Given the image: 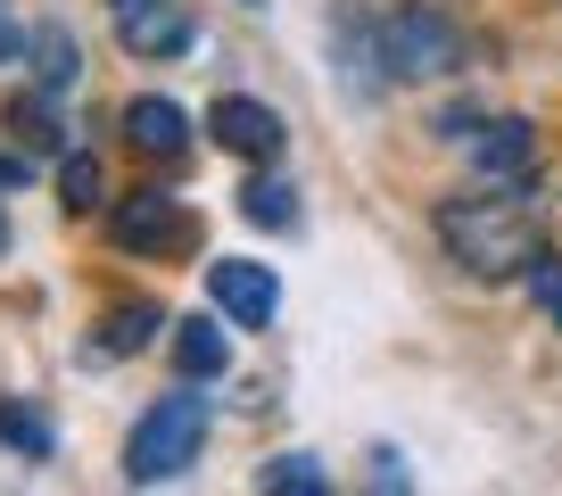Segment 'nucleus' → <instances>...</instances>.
<instances>
[{
    "label": "nucleus",
    "mask_w": 562,
    "mask_h": 496,
    "mask_svg": "<svg viewBox=\"0 0 562 496\" xmlns=\"http://www.w3.org/2000/svg\"><path fill=\"white\" fill-rule=\"evenodd\" d=\"M430 224H439V248L472 273V282H529V266L546 257L538 215H529L521 191H505V182L439 199V215H430Z\"/></svg>",
    "instance_id": "1"
},
{
    "label": "nucleus",
    "mask_w": 562,
    "mask_h": 496,
    "mask_svg": "<svg viewBox=\"0 0 562 496\" xmlns=\"http://www.w3.org/2000/svg\"><path fill=\"white\" fill-rule=\"evenodd\" d=\"M215 430V406L182 381V390H166L158 406L133 422V439H124V480L133 488H158V480H182L199 463V447H207Z\"/></svg>",
    "instance_id": "2"
},
{
    "label": "nucleus",
    "mask_w": 562,
    "mask_h": 496,
    "mask_svg": "<svg viewBox=\"0 0 562 496\" xmlns=\"http://www.w3.org/2000/svg\"><path fill=\"white\" fill-rule=\"evenodd\" d=\"M381 58H389V83H447V75H463L472 42H463V25L447 18L439 0H389Z\"/></svg>",
    "instance_id": "3"
},
{
    "label": "nucleus",
    "mask_w": 562,
    "mask_h": 496,
    "mask_svg": "<svg viewBox=\"0 0 562 496\" xmlns=\"http://www.w3.org/2000/svg\"><path fill=\"white\" fill-rule=\"evenodd\" d=\"M323 42H331V67H339V83H348L356 100H381V91H397V83H389V58H381V9H356V0H339L331 25H323Z\"/></svg>",
    "instance_id": "4"
},
{
    "label": "nucleus",
    "mask_w": 562,
    "mask_h": 496,
    "mask_svg": "<svg viewBox=\"0 0 562 496\" xmlns=\"http://www.w3.org/2000/svg\"><path fill=\"white\" fill-rule=\"evenodd\" d=\"M108 232H116V248H133V257H166V248H191V207H182L175 191H133V199H116Z\"/></svg>",
    "instance_id": "5"
},
{
    "label": "nucleus",
    "mask_w": 562,
    "mask_h": 496,
    "mask_svg": "<svg viewBox=\"0 0 562 496\" xmlns=\"http://www.w3.org/2000/svg\"><path fill=\"white\" fill-rule=\"evenodd\" d=\"M207 298H215V315H224L232 331H265V323L281 315V282H273V266H257V257L207 266Z\"/></svg>",
    "instance_id": "6"
},
{
    "label": "nucleus",
    "mask_w": 562,
    "mask_h": 496,
    "mask_svg": "<svg viewBox=\"0 0 562 496\" xmlns=\"http://www.w3.org/2000/svg\"><path fill=\"white\" fill-rule=\"evenodd\" d=\"M207 133L232 149V158H248V166H273L281 149H290V124H281L265 100H248V91H224V100L207 108Z\"/></svg>",
    "instance_id": "7"
},
{
    "label": "nucleus",
    "mask_w": 562,
    "mask_h": 496,
    "mask_svg": "<svg viewBox=\"0 0 562 496\" xmlns=\"http://www.w3.org/2000/svg\"><path fill=\"white\" fill-rule=\"evenodd\" d=\"M463 149H472L480 182L529 191V166H538V124H529V116H480V133H472Z\"/></svg>",
    "instance_id": "8"
},
{
    "label": "nucleus",
    "mask_w": 562,
    "mask_h": 496,
    "mask_svg": "<svg viewBox=\"0 0 562 496\" xmlns=\"http://www.w3.org/2000/svg\"><path fill=\"white\" fill-rule=\"evenodd\" d=\"M191 34L199 25L182 18L175 0H133V9H116V42L133 58H175V50H191Z\"/></svg>",
    "instance_id": "9"
},
{
    "label": "nucleus",
    "mask_w": 562,
    "mask_h": 496,
    "mask_svg": "<svg viewBox=\"0 0 562 496\" xmlns=\"http://www.w3.org/2000/svg\"><path fill=\"white\" fill-rule=\"evenodd\" d=\"M124 142H133L140 158H182V149H191V116H182L166 91H140V100H124Z\"/></svg>",
    "instance_id": "10"
},
{
    "label": "nucleus",
    "mask_w": 562,
    "mask_h": 496,
    "mask_svg": "<svg viewBox=\"0 0 562 496\" xmlns=\"http://www.w3.org/2000/svg\"><path fill=\"white\" fill-rule=\"evenodd\" d=\"M158 331H175V315H166L158 298H124V306H108L100 339H91L83 356H133V348H149Z\"/></svg>",
    "instance_id": "11"
},
{
    "label": "nucleus",
    "mask_w": 562,
    "mask_h": 496,
    "mask_svg": "<svg viewBox=\"0 0 562 496\" xmlns=\"http://www.w3.org/2000/svg\"><path fill=\"white\" fill-rule=\"evenodd\" d=\"M175 372H182V381H224V372H232V339H224L215 315L175 323Z\"/></svg>",
    "instance_id": "12"
},
{
    "label": "nucleus",
    "mask_w": 562,
    "mask_h": 496,
    "mask_svg": "<svg viewBox=\"0 0 562 496\" xmlns=\"http://www.w3.org/2000/svg\"><path fill=\"white\" fill-rule=\"evenodd\" d=\"M240 215L257 232H290V224H299V182L273 174V166H257V174L240 182Z\"/></svg>",
    "instance_id": "13"
},
{
    "label": "nucleus",
    "mask_w": 562,
    "mask_h": 496,
    "mask_svg": "<svg viewBox=\"0 0 562 496\" xmlns=\"http://www.w3.org/2000/svg\"><path fill=\"white\" fill-rule=\"evenodd\" d=\"M25 67H34V91H75V75H83V50H75L67 25H34V50H25Z\"/></svg>",
    "instance_id": "14"
},
{
    "label": "nucleus",
    "mask_w": 562,
    "mask_h": 496,
    "mask_svg": "<svg viewBox=\"0 0 562 496\" xmlns=\"http://www.w3.org/2000/svg\"><path fill=\"white\" fill-rule=\"evenodd\" d=\"M0 447H9V455H25V463H50V455H58L50 422H42L34 406H9V397H0Z\"/></svg>",
    "instance_id": "15"
},
{
    "label": "nucleus",
    "mask_w": 562,
    "mask_h": 496,
    "mask_svg": "<svg viewBox=\"0 0 562 496\" xmlns=\"http://www.w3.org/2000/svg\"><path fill=\"white\" fill-rule=\"evenodd\" d=\"M58 191H67V207H75V215L108 207V174H100V158H91V149H67V166H58Z\"/></svg>",
    "instance_id": "16"
},
{
    "label": "nucleus",
    "mask_w": 562,
    "mask_h": 496,
    "mask_svg": "<svg viewBox=\"0 0 562 496\" xmlns=\"http://www.w3.org/2000/svg\"><path fill=\"white\" fill-rule=\"evenodd\" d=\"M9 133H18L25 149H58V116H50V91H25V100H9Z\"/></svg>",
    "instance_id": "17"
},
{
    "label": "nucleus",
    "mask_w": 562,
    "mask_h": 496,
    "mask_svg": "<svg viewBox=\"0 0 562 496\" xmlns=\"http://www.w3.org/2000/svg\"><path fill=\"white\" fill-rule=\"evenodd\" d=\"M257 488H290V496H323V488H331V480H323V463H315V455H273V463H265V472H257Z\"/></svg>",
    "instance_id": "18"
},
{
    "label": "nucleus",
    "mask_w": 562,
    "mask_h": 496,
    "mask_svg": "<svg viewBox=\"0 0 562 496\" xmlns=\"http://www.w3.org/2000/svg\"><path fill=\"white\" fill-rule=\"evenodd\" d=\"M529 298H538V315L562 331V257H538V266H529Z\"/></svg>",
    "instance_id": "19"
},
{
    "label": "nucleus",
    "mask_w": 562,
    "mask_h": 496,
    "mask_svg": "<svg viewBox=\"0 0 562 496\" xmlns=\"http://www.w3.org/2000/svg\"><path fill=\"white\" fill-rule=\"evenodd\" d=\"M372 480H381V488L397 496V488H405V463H397V455H389V447H381V455H372Z\"/></svg>",
    "instance_id": "20"
},
{
    "label": "nucleus",
    "mask_w": 562,
    "mask_h": 496,
    "mask_svg": "<svg viewBox=\"0 0 562 496\" xmlns=\"http://www.w3.org/2000/svg\"><path fill=\"white\" fill-rule=\"evenodd\" d=\"M25 50H34V34H25V25H9V18H0V58H25Z\"/></svg>",
    "instance_id": "21"
},
{
    "label": "nucleus",
    "mask_w": 562,
    "mask_h": 496,
    "mask_svg": "<svg viewBox=\"0 0 562 496\" xmlns=\"http://www.w3.org/2000/svg\"><path fill=\"white\" fill-rule=\"evenodd\" d=\"M25 174H34V158H0V191H18Z\"/></svg>",
    "instance_id": "22"
},
{
    "label": "nucleus",
    "mask_w": 562,
    "mask_h": 496,
    "mask_svg": "<svg viewBox=\"0 0 562 496\" xmlns=\"http://www.w3.org/2000/svg\"><path fill=\"white\" fill-rule=\"evenodd\" d=\"M108 9H133V0H108Z\"/></svg>",
    "instance_id": "23"
},
{
    "label": "nucleus",
    "mask_w": 562,
    "mask_h": 496,
    "mask_svg": "<svg viewBox=\"0 0 562 496\" xmlns=\"http://www.w3.org/2000/svg\"><path fill=\"white\" fill-rule=\"evenodd\" d=\"M0 248H9V224H0Z\"/></svg>",
    "instance_id": "24"
},
{
    "label": "nucleus",
    "mask_w": 562,
    "mask_h": 496,
    "mask_svg": "<svg viewBox=\"0 0 562 496\" xmlns=\"http://www.w3.org/2000/svg\"><path fill=\"white\" fill-rule=\"evenodd\" d=\"M248 9H257V0H248Z\"/></svg>",
    "instance_id": "25"
}]
</instances>
